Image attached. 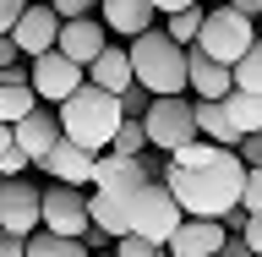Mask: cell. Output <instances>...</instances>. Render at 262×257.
Segmentation results:
<instances>
[{
	"instance_id": "16",
	"label": "cell",
	"mask_w": 262,
	"mask_h": 257,
	"mask_svg": "<svg viewBox=\"0 0 262 257\" xmlns=\"http://www.w3.org/2000/svg\"><path fill=\"white\" fill-rule=\"evenodd\" d=\"M186 77H191V93L196 98H229V93H235V66L202 55L196 44H191V55H186Z\"/></svg>"
},
{
	"instance_id": "37",
	"label": "cell",
	"mask_w": 262,
	"mask_h": 257,
	"mask_svg": "<svg viewBox=\"0 0 262 257\" xmlns=\"http://www.w3.org/2000/svg\"><path fill=\"white\" fill-rule=\"evenodd\" d=\"M159 6V16H169V11H186V6H202V0H153Z\"/></svg>"
},
{
	"instance_id": "36",
	"label": "cell",
	"mask_w": 262,
	"mask_h": 257,
	"mask_svg": "<svg viewBox=\"0 0 262 257\" xmlns=\"http://www.w3.org/2000/svg\"><path fill=\"white\" fill-rule=\"evenodd\" d=\"M241 235L257 246V257H262V213H251V219H246V230H241Z\"/></svg>"
},
{
	"instance_id": "12",
	"label": "cell",
	"mask_w": 262,
	"mask_h": 257,
	"mask_svg": "<svg viewBox=\"0 0 262 257\" xmlns=\"http://www.w3.org/2000/svg\"><path fill=\"white\" fill-rule=\"evenodd\" d=\"M142 181H153V164L131 159V153H98V164H93V186L110 197H131Z\"/></svg>"
},
{
	"instance_id": "42",
	"label": "cell",
	"mask_w": 262,
	"mask_h": 257,
	"mask_svg": "<svg viewBox=\"0 0 262 257\" xmlns=\"http://www.w3.org/2000/svg\"><path fill=\"white\" fill-rule=\"evenodd\" d=\"M213 257H224V252H213Z\"/></svg>"
},
{
	"instance_id": "29",
	"label": "cell",
	"mask_w": 262,
	"mask_h": 257,
	"mask_svg": "<svg viewBox=\"0 0 262 257\" xmlns=\"http://www.w3.org/2000/svg\"><path fill=\"white\" fill-rule=\"evenodd\" d=\"M28 170H38V164H33L22 148H6V153H0V175H28Z\"/></svg>"
},
{
	"instance_id": "38",
	"label": "cell",
	"mask_w": 262,
	"mask_h": 257,
	"mask_svg": "<svg viewBox=\"0 0 262 257\" xmlns=\"http://www.w3.org/2000/svg\"><path fill=\"white\" fill-rule=\"evenodd\" d=\"M6 148H16V126L11 121H0V153H6Z\"/></svg>"
},
{
	"instance_id": "40",
	"label": "cell",
	"mask_w": 262,
	"mask_h": 257,
	"mask_svg": "<svg viewBox=\"0 0 262 257\" xmlns=\"http://www.w3.org/2000/svg\"><path fill=\"white\" fill-rule=\"evenodd\" d=\"M202 6H229V0H202Z\"/></svg>"
},
{
	"instance_id": "22",
	"label": "cell",
	"mask_w": 262,
	"mask_h": 257,
	"mask_svg": "<svg viewBox=\"0 0 262 257\" xmlns=\"http://www.w3.org/2000/svg\"><path fill=\"white\" fill-rule=\"evenodd\" d=\"M28 257H93V252H88V241H77V235L33 230V235H28Z\"/></svg>"
},
{
	"instance_id": "1",
	"label": "cell",
	"mask_w": 262,
	"mask_h": 257,
	"mask_svg": "<svg viewBox=\"0 0 262 257\" xmlns=\"http://www.w3.org/2000/svg\"><path fill=\"white\" fill-rule=\"evenodd\" d=\"M164 181L169 192L180 197V208L191 219H224L229 208H241V192H246V159L235 148H219L208 164L196 170H180V164L164 159Z\"/></svg>"
},
{
	"instance_id": "15",
	"label": "cell",
	"mask_w": 262,
	"mask_h": 257,
	"mask_svg": "<svg viewBox=\"0 0 262 257\" xmlns=\"http://www.w3.org/2000/svg\"><path fill=\"white\" fill-rule=\"evenodd\" d=\"M98 16H104V28H110L115 38L131 44V38H142V33L159 22V6H153V0H104Z\"/></svg>"
},
{
	"instance_id": "8",
	"label": "cell",
	"mask_w": 262,
	"mask_h": 257,
	"mask_svg": "<svg viewBox=\"0 0 262 257\" xmlns=\"http://www.w3.org/2000/svg\"><path fill=\"white\" fill-rule=\"evenodd\" d=\"M0 230L11 235L44 230V186H33L28 175H0Z\"/></svg>"
},
{
	"instance_id": "25",
	"label": "cell",
	"mask_w": 262,
	"mask_h": 257,
	"mask_svg": "<svg viewBox=\"0 0 262 257\" xmlns=\"http://www.w3.org/2000/svg\"><path fill=\"white\" fill-rule=\"evenodd\" d=\"M235 88H246V93H262V38L246 49L241 61H235Z\"/></svg>"
},
{
	"instance_id": "34",
	"label": "cell",
	"mask_w": 262,
	"mask_h": 257,
	"mask_svg": "<svg viewBox=\"0 0 262 257\" xmlns=\"http://www.w3.org/2000/svg\"><path fill=\"white\" fill-rule=\"evenodd\" d=\"M16 61H22L16 38H11V33H0V71H6V66H16Z\"/></svg>"
},
{
	"instance_id": "11",
	"label": "cell",
	"mask_w": 262,
	"mask_h": 257,
	"mask_svg": "<svg viewBox=\"0 0 262 257\" xmlns=\"http://www.w3.org/2000/svg\"><path fill=\"white\" fill-rule=\"evenodd\" d=\"M60 143H66V131H60V110H55V104H38L33 115L16 121V148H22L33 164H44Z\"/></svg>"
},
{
	"instance_id": "17",
	"label": "cell",
	"mask_w": 262,
	"mask_h": 257,
	"mask_svg": "<svg viewBox=\"0 0 262 257\" xmlns=\"http://www.w3.org/2000/svg\"><path fill=\"white\" fill-rule=\"evenodd\" d=\"M93 164H98V153H88V148H77V143H60L38 164V175L66 181V186H93Z\"/></svg>"
},
{
	"instance_id": "4",
	"label": "cell",
	"mask_w": 262,
	"mask_h": 257,
	"mask_svg": "<svg viewBox=\"0 0 262 257\" xmlns=\"http://www.w3.org/2000/svg\"><path fill=\"white\" fill-rule=\"evenodd\" d=\"M126 219H131V235L169 246V235L186 225V208H180V197L169 192V181L153 175V181H142V186L126 197Z\"/></svg>"
},
{
	"instance_id": "10",
	"label": "cell",
	"mask_w": 262,
	"mask_h": 257,
	"mask_svg": "<svg viewBox=\"0 0 262 257\" xmlns=\"http://www.w3.org/2000/svg\"><path fill=\"white\" fill-rule=\"evenodd\" d=\"M60 11H55V6H49V0H33L28 6V16H22V22H16V49H22V55H28V61H38V55H49V49L60 44Z\"/></svg>"
},
{
	"instance_id": "35",
	"label": "cell",
	"mask_w": 262,
	"mask_h": 257,
	"mask_svg": "<svg viewBox=\"0 0 262 257\" xmlns=\"http://www.w3.org/2000/svg\"><path fill=\"white\" fill-rule=\"evenodd\" d=\"M224 257H257V246L246 241V235H229V241H224Z\"/></svg>"
},
{
	"instance_id": "23",
	"label": "cell",
	"mask_w": 262,
	"mask_h": 257,
	"mask_svg": "<svg viewBox=\"0 0 262 257\" xmlns=\"http://www.w3.org/2000/svg\"><path fill=\"white\" fill-rule=\"evenodd\" d=\"M202 16H208V6H186V11H169V16H164V33H169L175 44H196V33H202Z\"/></svg>"
},
{
	"instance_id": "39",
	"label": "cell",
	"mask_w": 262,
	"mask_h": 257,
	"mask_svg": "<svg viewBox=\"0 0 262 257\" xmlns=\"http://www.w3.org/2000/svg\"><path fill=\"white\" fill-rule=\"evenodd\" d=\"M229 6H241L246 16H262V0H229Z\"/></svg>"
},
{
	"instance_id": "14",
	"label": "cell",
	"mask_w": 262,
	"mask_h": 257,
	"mask_svg": "<svg viewBox=\"0 0 262 257\" xmlns=\"http://www.w3.org/2000/svg\"><path fill=\"white\" fill-rule=\"evenodd\" d=\"M224 241H229L224 219H191L186 213V225L169 235V257H213V252H224Z\"/></svg>"
},
{
	"instance_id": "32",
	"label": "cell",
	"mask_w": 262,
	"mask_h": 257,
	"mask_svg": "<svg viewBox=\"0 0 262 257\" xmlns=\"http://www.w3.org/2000/svg\"><path fill=\"white\" fill-rule=\"evenodd\" d=\"M0 257H28V235H11V230H0Z\"/></svg>"
},
{
	"instance_id": "41",
	"label": "cell",
	"mask_w": 262,
	"mask_h": 257,
	"mask_svg": "<svg viewBox=\"0 0 262 257\" xmlns=\"http://www.w3.org/2000/svg\"><path fill=\"white\" fill-rule=\"evenodd\" d=\"M93 257H115V252H93Z\"/></svg>"
},
{
	"instance_id": "3",
	"label": "cell",
	"mask_w": 262,
	"mask_h": 257,
	"mask_svg": "<svg viewBox=\"0 0 262 257\" xmlns=\"http://www.w3.org/2000/svg\"><path fill=\"white\" fill-rule=\"evenodd\" d=\"M186 55H191V49L175 44L164 28H147L142 38H131V66H137V82H142L153 98L186 93V88H191V77H186Z\"/></svg>"
},
{
	"instance_id": "20",
	"label": "cell",
	"mask_w": 262,
	"mask_h": 257,
	"mask_svg": "<svg viewBox=\"0 0 262 257\" xmlns=\"http://www.w3.org/2000/svg\"><path fill=\"white\" fill-rule=\"evenodd\" d=\"M88 203H93V225L98 230H110L115 241H120V235H131V219H126V197H110V192H88Z\"/></svg>"
},
{
	"instance_id": "21",
	"label": "cell",
	"mask_w": 262,
	"mask_h": 257,
	"mask_svg": "<svg viewBox=\"0 0 262 257\" xmlns=\"http://www.w3.org/2000/svg\"><path fill=\"white\" fill-rule=\"evenodd\" d=\"M229 121H235V131H241V143L251 137V131H262V93H246V88H235V93L224 98Z\"/></svg>"
},
{
	"instance_id": "27",
	"label": "cell",
	"mask_w": 262,
	"mask_h": 257,
	"mask_svg": "<svg viewBox=\"0 0 262 257\" xmlns=\"http://www.w3.org/2000/svg\"><path fill=\"white\" fill-rule=\"evenodd\" d=\"M246 213H262V164H246V192H241Z\"/></svg>"
},
{
	"instance_id": "6",
	"label": "cell",
	"mask_w": 262,
	"mask_h": 257,
	"mask_svg": "<svg viewBox=\"0 0 262 257\" xmlns=\"http://www.w3.org/2000/svg\"><path fill=\"white\" fill-rule=\"evenodd\" d=\"M142 126H147V143L159 148V153H180L186 143L202 137V131H196V98H186V93L153 98L147 115H142Z\"/></svg>"
},
{
	"instance_id": "30",
	"label": "cell",
	"mask_w": 262,
	"mask_h": 257,
	"mask_svg": "<svg viewBox=\"0 0 262 257\" xmlns=\"http://www.w3.org/2000/svg\"><path fill=\"white\" fill-rule=\"evenodd\" d=\"M33 0H0V33H16V22L28 16Z\"/></svg>"
},
{
	"instance_id": "31",
	"label": "cell",
	"mask_w": 262,
	"mask_h": 257,
	"mask_svg": "<svg viewBox=\"0 0 262 257\" xmlns=\"http://www.w3.org/2000/svg\"><path fill=\"white\" fill-rule=\"evenodd\" d=\"M120 104H126V115H137V121H142V115H147V104H153V93L137 82V88H126V93H120Z\"/></svg>"
},
{
	"instance_id": "24",
	"label": "cell",
	"mask_w": 262,
	"mask_h": 257,
	"mask_svg": "<svg viewBox=\"0 0 262 257\" xmlns=\"http://www.w3.org/2000/svg\"><path fill=\"white\" fill-rule=\"evenodd\" d=\"M147 148H153V143H147V126L137 121V115H126L120 131H115V148H110V153H131V159H142Z\"/></svg>"
},
{
	"instance_id": "7",
	"label": "cell",
	"mask_w": 262,
	"mask_h": 257,
	"mask_svg": "<svg viewBox=\"0 0 262 257\" xmlns=\"http://www.w3.org/2000/svg\"><path fill=\"white\" fill-rule=\"evenodd\" d=\"M93 186H66V181H49L44 186V230L55 235H88L93 230V203H88Z\"/></svg>"
},
{
	"instance_id": "28",
	"label": "cell",
	"mask_w": 262,
	"mask_h": 257,
	"mask_svg": "<svg viewBox=\"0 0 262 257\" xmlns=\"http://www.w3.org/2000/svg\"><path fill=\"white\" fill-rule=\"evenodd\" d=\"M49 6L60 11V22H77V16H98L104 0H49Z\"/></svg>"
},
{
	"instance_id": "9",
	"label": "cell",
	"mask_w": 262,
	"mask_h": 257,
	"mask_svg": "<svg viewBox=\"0 0 262 257\" xmlns=\"http://www.w3.org/2000/svg\"><path fill=\"white\" fill-rule=\"evenodd\" d=\"M82 82H88V66H77L71 55H60V49H49V55L33 61V88H38L44 104H66Z\"/></svg>"
},
{
	"instance_id": "26",
	"label": "cell",
	"mask_w": 262,
	"mask_h": 257,
	"mask_svg": "<svg viewBox=\"0 0 262 257\" xmlns=\"http://www.w3.org/2000/svg\"><path fill=\"white\" fill-rule=\"evenodd\" d=\"M115 257H169V246L142 241V235H120V241H115Z\"/></svg>"
},
{
	"instance_id": "13",
	"label": "cell",
	"mask_w": 262,
	"mask_h": 257,
	"mask_svg": "<svg viewBox=\"0 0 262 257\" xmlns=\"http://www.w3.org/2000/svg\"><path fill=\"white\" fill-rule=\"evenodd\" d=\"M60 55H71L77 66H93L104 49H110V28H104V16H77V22H66L60 28Z\"/></svg>"
},
{
	"instance_id": "18",
	"label": "cell",
	"mask_w": 262,
	"mask_h": 257,
	"mask_svg": "<svg viewBox=\"0 0 262 257\" xmlns=\"http://www.w3.org/2000/svg\"><path fill=\"white\" fill-rule=\"evenodd\" d=\"M88 82H93V88H110V93H126V88H137L131 44H110V49H104V55H98L93 66H88Z\"/></svg>"
},
{
	"instance_id": "2",
	"label": "cell",
	"mask_w": 262,
	"mask_h": 257,
	"mask_svg": "<svg viewBox=\"0 0 262 257\" xmlns=\"http://www.w3.org/2000/svg\"><path fill=\"white\" fill-rule=\"evenodd\" d=\"M55 110H60L66 143L88 148V153H110V148H115V131H120V121H126V104H120V93H110V88H93V82H82L77 93L66 98V104H55Z\"/></svg>"
},
{
	"instance_id": "5",
	"label": "cell",
	"mask_w": 262,
	"mask_h": 257,
	"mask_svg": "<svg viewBox=\"0 0 262 257\" xmlns=\"http://www.w3.org/2000/svg\"><path fill=\"white\" fill-rule=\"evenodd\" d=\"M251 44H257V22H251L241 6H208V16H202V33H196V49H202V55H213V61L235 66Z\"/></svg>"
},
{
	"instance_id": "33",
	"label": "cell",
	"mask_w": 262,
	"mask_h": 257,
	"mask_svg": "<svg viewBox=\"0 0 262 257\" xmlns=\"http://www.w3.org/2000/svg\"><path fill=\"white\" fill-rule=\"evenodd\" d=\"M235 153H241L246 164H262V131H251V137H246V143L235 148Z\"/></svg>"
},
{
	"instance_id": "19",
	"label": "cell",
	"mask_w": 262,
	"mask_h": 257,
	"mask_svg": "<svg viewBox=\"0 0 262 257\" xmlns=\"http://www.w3.org/2000/svg\"><path fill=\"white\" fill-rule=\"evenodd\" d=\"M196 131H202L208 143H219V148H241V131L229 121L224 98H196Z\"/></svg>"
}]
</instances>
